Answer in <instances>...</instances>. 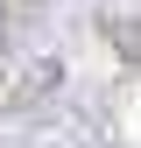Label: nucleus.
Instances as JSON below:
<instances>
[{"instance_id": "obj_1", "label": "nucleus", "mask_w": 141, "mask_h": 148, "mask_svg": "<svg viewBox=\"0 0 141 148\" xmlns=\"http://www.w3.org/2000/svg\"><path fill=\"white\" fill-rule=\"evenodd\" d=\"M21 7H35V0H21Z\"/></svg>"}]
</instances>
